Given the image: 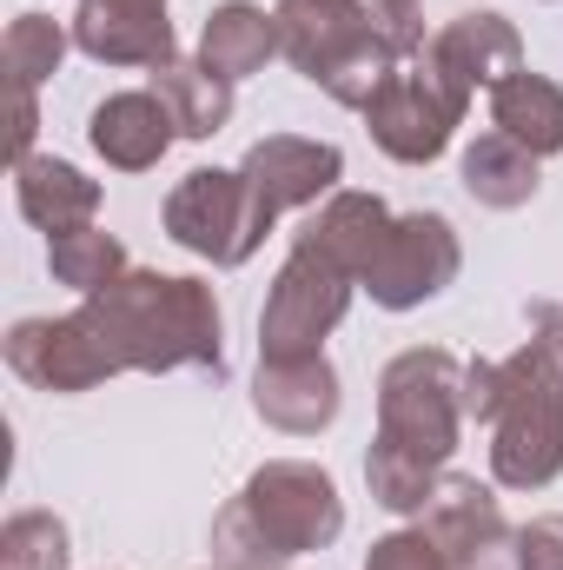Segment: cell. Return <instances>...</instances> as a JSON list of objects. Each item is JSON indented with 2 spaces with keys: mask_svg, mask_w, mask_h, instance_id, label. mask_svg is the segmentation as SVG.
I'll return each mask as SVG.
<instances>
[{
  "mask_svg": "<svg viewBox=\"0 0 563 570\" xmlns=\"http://www.w3.org/2000/svg\"><path fill=\"white\" fill-rule=\"evenodd\" d=\"M504 365V399L491 419V478L504 491H544L563 471V379L524 345Z\"/></svg>",
  "mask_w": 563,
  "mask_h": 570,
  "instance_id": "cell-3",
  "label": "cell"
},
{
  "mask_svg": "<svg viewBox=\"0 0 563 570\" xmlns=\"http://www.w3.org/2000/svg\"><path fill=\"white\" fill-rule=\"evenodd\" d=\"M457 173H464V193L477 206H491V213H517V206L537 199V153L517 146L511 134H497V127L464 146V166Z\"/></svg>",
  "mask_w": 563,
  "mask_h": 570,
  "instance_id": "cell-19",
  "label": "cell"
},
{
  "mask_svg": "<svg viewBox=\"0 0 563 570\" xmlns=\"http://www.w3.org/2000/svg\"><path fill=\"white\" fill-rule=\"evenodd\" d=\"M47 266H53L60 285H73L80 298H93V292H107L127 273V246L113 233H100V226H73V233L47 239Z\"/></svg>",
  "mask_w": 563,
  "mask_h": 570,
  "instance_id": "cell-22",
  "label": "cell"
},
{
  "mask_svg": "<svg viewBox=\"0 0 563 570\" xmlns=\"http://www.w3.org/2000/svg\"><path fill=\"white\" fill-rule=\"evenodd\" d=\"M418 524L451 570H517V531L504 524L491 484L477 478H444L437 498L418 511Z\"/></svg>",
  "mask_w": 563,
  "mask_h": 570,
  "instance_id": "cell-10",
  "label": "cell"
},
{
  "mask_svg": "<svg viewBox=\"0 0 563 570\" xmlns=\"http://www.w3.org/2000/svg\"><path fill=\"white\" fill-rule=\"evenodd\" d=\"M457 266H464V253H457L451 219H444V213H405V219H392L378 259L365 266L358 285H365L385 312H412V305L437 298L444 285L457 279Z\"/></svg>",
  "mask_w": 563,
  "mask_h": 570,
  "instance_id": "cell-9",
  "label": "cell"
},
{
  "mask_svg": "<svg viewBox=\"0 0 563 570\" xmlns=\"http://www.w3.org/2000/svg\"><path fill=\"white\" fill-rule=\"evenodd\" d=\"M273 219L279 213H266V199L253 193V179L239 166L233 173L199 166V173H186L166 193V239L199 253V259H213V266H246L266 246Z\"/></svg>",
  "mask_w": 563,
  "mask_h": 570,
  "instance_id": "cell-5",
  "label": "cell"
},
{
  "mask_svg": "<svg viewBox=\"0 0 563 570\" xmlns=\"http://www.w3.org/2000/svg\"><path fill=\"white\" fill-rule=\"evenodd\" d=\"M239 498H246V511L259 518V531L279 544L285 564L305 558V551H325V544L345 531V498H338V484H332L318 464H305V458L259 464Z\"/></svg>",
  "mask_w": 563,
  "mask_h": 570,
  "instance_id": "cell-8",
  "label": "cell"
},
{
  "mask_svg": "<svg viewBox=\"0 0 563 570\" xmlns=\"http://www.w3.org/2000/svg\"><path fill=\"white\" fill-rule=\"evenodd\" d=\"M253 405H259L266 425L312 438V431H325L338 419V372H332L325 352H312V358H259Z\"/></svg>",
  "mask_w": 563,
  "mask_h": 570,
  "instance_id": "cell-13",
  "label": "cell"
},
{
  "mask_svg": "<svg viewBox=\"0 0 563 570\" xmlns=\"http://www.w3.org/2000/svg\"><path fill=\"white\" fill-rule=\"evenodd\" d=\"M464 425V365L444 345H412L378 372V438L444 471Z\"/></svg>",
  "mask_w": 563,
  "mask_h": 570,
  "instance_id": "cell-4",
  "label": "cell"
},
{
  "mask_svg": "<svg viewBox=\"0 0 563 570\" xmlns=\"http://www.w3.org/2000/svg\"><path fill=\"white\" fill-rule=\"evenodd\" d=\"M33 127H40V107H33V94H13V166L27 159V146H33Z\"/></svg>",
  "mask_w": 563,
  "mask_h": 570,
  "instance_id": "cell-32",
  "label": "cell"
},
{
  "mask_svg": "<svg viewBox=\"0 0 563 570\" xmlns=\"http://www.w3.org/2000/svg\"><path fill=\"white\" fill-rule=\"evenodd\" d=\"M273 53H279V13H266V7H253V0H226V7L206 13L199 60H206L213 73H226L233 87H239L246 73H259Z\"/></svg>",
  "mask_w": 563,
  "mask_h": 570,
  "instance_id": "cell-18",
  "label": "cell"
},
{
  "mask_svg": "<svg viewBox=\"0 0 563 570\" xmlns=\"http://www.w3.org/2000/svg\"><path fill=\"white\" fill-rule=\"evenodd\" d=\"M13 199H20V213L53 239V233L93 226V213H100V179H87V173L67 166V159L27 153V159L13 166Z\"/></svg>",
  "mask_w": 563,
  "mask_h": 570,
  "instance_id": "cell-17",
  "label": "cell"
},
{
  "mask_svg": "<svg viewBox=\"0 0 563 570\" xmlns=\"http://www.w3.org/2000/svg\"><path fill=\"white\" fill-rule=\"evenodd\" d=\"M73 47L100 67H166L172 60L166 0H80Z\"/></svg>",
  "mask_w": 563,
  "mask_h": 570,
  "instance_id": "cell-11",
  "label": "cell"
},
{
  "mask_svg": "<svg viewBox=\"0 0 563 570\" xmlns=\"http://www.w3.org/2000/svg\"><path fill=\"white\" fill-rule=\"evenodd\" d=\"M279 544L259 531V518L246 511V498H233L213 518V570H279Z\"/></svg>",
  "mask_w": 563,
  "mask_h": 570,
  "instance_id": "cell-26",
  "label": "cell"
},
{
  "mask_svg": "<svg viewBox=\"0 0 563 570\" xmlns=\"http://www.w3.org/2000/svg\"><path fill=\"white\" fill-rule=\"evenodd\" d=\"M365 570H451V564H444V551L424 538V524H418V531H392V538H378L372 558H365Z\"/></svg>",
  "mask_w": 563,
  "mask_h": 570,
  "instance_id": "cell-28",
  "label": "cell"
},
{
  "mask_svg": "<svg viewBox=\"0 0 563 570\" xmlns=\"http://www.w3.org/2000/svg\"><path fill=\"white\" fill-rule=\"evenodd\" d=\"M0 60H7V87H13V94H33L47 73H60V60H67V27L47 20V13H20V20L7 27Z\"/></svg>",
  "mask_w": 563,
  "mask_h": 570,
  "instance_id": "cell-24",
  "label": "cell"
},
{
  "mask_svg": "<svg viewBox=\"0 0 563 570\" xmlns=\"http://www.w3.org/2000/svg\"><path fill=\"white\" fill-rule=\"evenodd\" d=\"M424 47H431L471 94H477V87H504L511 73H524V40H517V27H511L504 13H484V7H477V13H457V20H451L444 33H431Z\"/></svg>",
  "mask_w": 563,
  "mask_h": 570,
  "instance_id": "cell-15",
  "label": "cell"
},
{
  "mask_svg": "<svg viewBox=\"0 0 563 570\" xmlns=\"http://www.w3.org/2000/svg\"><path fill=\"white\" fill-rule=\"evenodd\" d=\"M279 53L338 107H372V94L398 73V53L378 40L365 0H279Z\"/></svg>",
  "mask_w": 563,
  "mask_h": 570,
  "instance_id": "cell-2",
  "label": "cell"
},
{
  "mask_svg": "<svg viewBox=\"0 0 563 570\" xmlns=\"http://www.w3.org/2000/svg\"><path fill=\"white\" fill-rule=\"evenodd\" d=\"M365 7H372L378 40L398 53V67H405V60H418V53H424V0H365Z\"/></svg>",
  "mask_w": 563,
  "mask_h": 570,
  "instance_id": "cell-27",
  "label": "cell"
},
{
  "mask_svg": "<svg viewBox=\"0 0 563 570\" xmlns=\"http://www.w3.org/2000/svg\"><path fill=\"white\" fill-rule=\"evenodd\" d=\"M352 273L332 266L318 246L292 239V259L279 266V279L266 292V312H259V358H312L325 352V332L345 318L352 305Z\"/></svg>",
  "mask_w": 563,
  "mask_h": 570,
  "instance_id": "cell-7",
  "label": "cell"
},
{
  "mask_svg": "<svg viewBox=\"0 0 563 570\" xmlns=\"http://www.w3.org/2000/svg\"><path fill=\"white\" fill-rule=\"evenodd\" d=\"M365 484H372V504L412 518V511H424V504L437 498L444 478H437V464H424V458H412V451L372 438V451H365Z\"/></svg>",
  "mask_w": 563,
  "mask_h": 570,
  "instance_id": "cell-23",
  "label": "cell"
},
{
  "mask_svg": "<svg viewBox=\"0 0 563 570\" xmlns=\"http://www.w3.org/2000/svg\"><path fill=\"white\" fill-rule=\"evenodd\" d=\"M491 127L511 134L517 146H531L537 159L563 153V87L544 73H511L504 87H491Z\"/></svg>",
  "mask_w": 563,
  "mask_h": 570,
  "instance_id": "cell-20",
  "label": "cell"
},
{
  "mask_svg": "<svg viewBox=\"0 0 563 570\" xmlns=\"http://www.w3.org/2000/svg\"><path fill=\"white\" fill-rule=\"evenodd\" d=\"M239 173L253 179V193L266 199V213H292V206H312L325 193H338V173H345V153L332 140H298V134H273L259 140Z\"/></svg>",
  "mask_w": 563,
  "mask_h": 570,
  "instance_id": "cell-12",
  "label": "cell"
},
{
  "mask_svg": "<svg viewBox=\"0 0 563 570\" xmlns=\"http://www.w3.org/2000/svg\"><path fill=\"white\" fill-rule=\"evenodd\" d=\"M152 94L166 100V114H172V127L186 140H213L233 120V80L213 73L206 60H179L172 53L166 67H152Z\"/></svg>",
  "mask_w": 563,
  "mask_h": 570,
  "instance_id": "cell-21",
  "label": "cell"
},
{
  "mask_svg": "<svg viewBox=\"0 0 563 570\" xmlns=\"http://www.w3.org/2000/svg\"><path fill=\"white\" fill-rule=\"evenodd\" d=\"M67 524L53 511H20L0 531V570H67Z\"/></svg>",
  "mask_w": 563,
  "mask_h": 570,
  "instance_id": "cell-25",
  "label": "cell"
},
{
  "mask_svg": "<svg viewBox=\"0 0 563 570\" xmlns=\"http://www.w3.org/2000/svg\"><path fill=\"white\" fill-rule=\"evenodd\" d=\"M517 570H563V511H544L517 531Z\"/></svg>",
  "mask_w": 563,
  "mask_h": 570,
  "instance_id": "cell-29",
  "label": "cell"
},
{
  "mask_svg": "<svg viewBox=\"0 0 563 570\" xmlns=\"http://www.w3.org/2000/svg\"><path fill=\"white\" fill-rule=\"evenodd\" d=\"M392 206L378 199V193H332L312 219H305V246H318L332 266H345L352 279H365V266L378 259V246H385V233H392Z\"/></svg>",
  "mask_w": 563,
  "mask_h": 570,
  "instance_id": "cell-16",
  "label": "cell"
},
{
  "mask_svg": "<svg viewBox=\"0 0 563 570\" xmlns=\"http://www.w3.org/2000/svg\"><path fill=\"white\" fill-rule=\"evenodd\" d=\"M172 114H166V100L146 87V94H113V100H100L93 107V127H87V140L93 153L107 159V166H120V173H146V166H159L166 159V146H172Z\"/></svg>",
  "mask_w": 563,
  "mask_h": 570,
  "instance_id": "cell-14",
  "label": "cell"
},
{
  "mask_svg": "<svg viewBox=\"0 0 563 570\" xmlns=\"http://www.w3.org/2000/svg\"><path fill=\"white\" fill-rule=\"evenodd\" d=\"M73 318H80V332H87L107 379H120V372H179V365L219 372L226 365L213 285L179 279V273H134L127 266L107 292L80 298Z\"/></svg>",
  "mask_w": 563,
  "mask_h": 570,
  "instance_id": "cell-1",
  "label": "cell"
},
{
  "mask_svg": "<svg viewBox=\"0 0 563 570\" xmlns=\"http://www.w3.org/2000/svg\"><path fill=\"white\" fill-rule=\"evenodd\" d=\"M497 399H504V365L497 358H471L464 365V419L491 425L497 419Z\"/></svg>",
  "mask_w": 563,
  "mask_h": 570,
  "instance_id": "cell-30",
  "label": "cell"
},
{
  "mask_svg": "<svg viewBox=\"0 0 563 570\" xmlns=\"http://www.w3.org/2000/svg\"><path fill=\"white\" fill-rule=\"evenodd\" d=\"M524 345L563 379V305H551V298L531 305V338H524Z\"/></svg>",
  "mask_w": 563,
  "mask_h": 570,
  "instance_id": "cell-31",
  "label": "cell"
},
{
  "mask_svg": "<svg viewBox=\"0 0 563 570\" xmlns=\"http://www.w3.org/2000/svg\"><path fill=\"white\" fill-rule=\"evenodd\" d=\"M464 107H471V87L424 47L418 60H405L378 94H372V107H365V127H372V140L385 146L392 159H405V166H424V159H437L451 134H457V120H464Z\"/></svg>",
  "mask_w": 563,
  "mask_h": 570,
  "instance_id": "cell-6",
  "label": "cell"
}]
</instances>
